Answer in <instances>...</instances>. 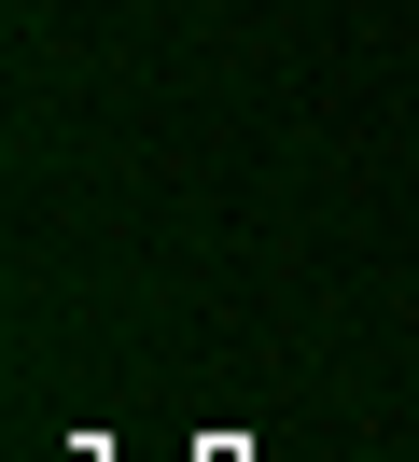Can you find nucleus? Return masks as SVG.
<instances>
[]
</instances>
